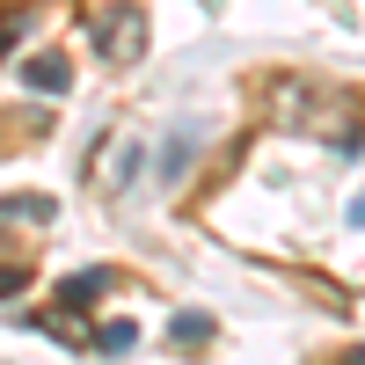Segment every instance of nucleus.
<instances>
[{
	"label": "nucleus",
	"mask_w": 365,
	"mask_h": 365,
	"mask_svg": "<svg viewBox=\"0 0 365 365\" xmlns=\"http://www.w3.org/2000/svg\"><path fill=\"white\" fill-rule=\"evenodd\" d=\"M103 292H110V270H73V278L58 285V307H96Z\"/></svg>",
	"instance_id": "7ed1b4c3"
},
{
	"label": "nucleus",
	"mask_w": 365,
	"mask_h": 365,
	"mask_svg": "<svg viewBox=\"0 0 365 365\" xmlns=\"http://www.w3.org/2000/svg\"><path fill=\"white\" fill-rule=\"evenodd\" d=\"M0 220H29V227H51V220H58V205H51V197H29V190H22V197H0Z\"/></svg>",
	"instance_id": "20e7f679"
},
{
	"label": "nucleus",
	"mask_w": 365,
	"mask_h": 365,
	"mask_svg": "<svg viewBox=\"0 0 365 365\" xmlns=\"http://www.w3.org/2000/svg\"><path fill=\"white\" fill-rule=\"evenodd\" d=\"M168 336H175V344H205V336H212V314H175Z\"/></svg>",
	"instance_id": "39448f33"
},
{
	"label": "nucleus",
	"mask_w": 365,
	"mask_h": 365,
	"mask_svg": "<svg viewBox=\"0 0 365 365\" xmlns=\"http://www.w3.org/2000/svg\"><path fill=\"white\" fill-rule=\"evenodd\" d=\"M132 344H139V329H132V322H110L103 336H96V351H110V358H125Z\"/></svg>",
	"instance_id": "423d86ee"
},
{
	"label": "nucleus",
	"mask_w": 365,
	"mask_h": 365,
	"mask_svg": "<svg viewBox=\"0 0 365 365\" xmlns=\"http://www.w3.org/2000/svg\"><path fill=\"white\" fill-rule=\"evenodd\" d=\"M22 285H29V270H22V263H0V299H15Z\"/></svg>",
	"instance_id": "0eeeda50"
},
{
	"label": "nucleus",
	"mask_w": 365,
	"mask_h": 365,
	"mask_svg": "<svg viewBox=\"0 0 365 365\" xmlns=\"http://www.w3.org/2000/svg\"><path fill=\"white\" fill-rule=\"evenodd\" d=\"M88 37H96V58H103V66H132V58L146 51V15H139V8H103Z\"/></svg>",
	"instance_id": "f257e3e1"
},
{
	"label": "nucleus",
	"mask_w": 365,
	"mask_h": 365,
	"mask_svg": "<svg viewBox=\"0 0 365 365\" xmlns=\"http://www.w3.org/2000/svg\"><path fill=\"white\" fill-rule=\"evenodd\" d=\"M336 365H365V344H351V351H344V358H336Z\"/></svg>",
	"instance_id": "6e6552de"
},
{
	"label": "nucleus",
	"mask_w": 365,
	"mask_h": 365,
	"mask_svg": "<svg viewBox=\"0 0 365 365\" xmlns=\"http://www.w3.org/2000/svg\"><path fill=\"white\" fill-rule=\"evenodd\" d=\"M22 88H29V96H66V88H73V66H66L58 51H37V58L22 66Z\"/></svg>",
	"instance_id": "f03ea898"
},
{
	"label": "nucleus",
	"mask_w": 365,
	"mask_h": 365,
	"mask_svg": "<svg viewBox=\"0 0 365 365\" xmlns=\"http://www.w3.org/2000/svg\"><path fill=\"white\" fill-rule=\"evenodd\" d=\"M351 220H358V227H365V190H358V197H351Z\"/></svg>",
	"instance_id": "1a4fd4ad"
}]
</instances>
